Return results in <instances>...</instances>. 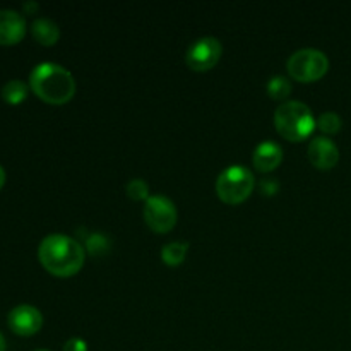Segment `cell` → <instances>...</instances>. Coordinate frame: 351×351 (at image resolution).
Returning <instances> with one entry per match:
<instances>
[{
  "instance_id": "obj_24",
  "label": "cell",
  "mask_w": 351,
  "mask_h": 351,
  "mask_svg": "<svg viewBox=\"0 0 351 351\" xmlns=\"http://www.w3.org/2000/svg\"><path fill=\"white\" fill-rule=\"evenodd\" d=\"M36 351H48V350H36Z\"/></svg>"
},
{
  "instance_id": "obj_5",
  "label": "cell",
  "mask_w": 351,
  "mask_h": 351,
  "mask_svg": "<svg viewBox=\"0 0 351 351\" xmlns=\"http://www.w3.org/2000/svg\"><path fill=\"white\" fill-rule=\"evenodd\" d=\"M288 74L300 82H314L324 77L329 71V58L315 48L297 50L287 62Z\"/></svg>"
},
{
  "instance_id": "obj_16",
  "label": "cell",
  "mask_w": 351,
  "mask_h": 351,
  "mask_svg": "<svg viewBox=\"0 0 351 351\" xmlns=\"http://www.w3.org/2000/svg\"><path fill=\"white\" fill-rule=\"evenodd\" d=\"M127 195H129L132 201H144L146 202L149 199V185L143 180V178H132V180L127 184Z\"/></svg>"
},
{
  "instance_id": "obj_1",
  "label": "cell",
  "mask_w": 351,
  "mask_h": 351,
  "mask_svg": "<svg viewBox=\"0 0 351 351\" xmlns=\"http://www.w3.org/2000/svg\"><path fill=\"white\" fill-rule=\"evenodd\" d=\"M41 266L57 278H71L84 266V247L77 240L62 233H53L41 240L38 247Z\"/></svg>"
},
{
  "instance_id": "obj_15",
  "label": "cell",
  "mask_w": 351,
  "mask_h": 351,
  "mask_svg": "<svg viewBox=\"0 0 351 351\" xmlns=\"http://www.w3.org/2000/svg\"><path fill=\"white\" fill-rule=\"evenodd\" d=\"M291 93V84L287 77L283 75H276V77H271L267 82V95L273 99H285L287 96H290Z\"/></svg>"
},
{
  "instance_id": "obj_14",
  "label": "cell",
  "mask_w": 351,
  "mask_h": 351,
  "mask_svg": "<svg viewBox=\"0 0 351 351\" xmlns=\"http://www.w3.org/2000/svg\"><path fill=\"white\" fill-rule=\"evenodd\" d=\"M27 96V86L26 82L19 81V79H14V81H9L2 88V99L7 101L9 105H19L26 99Z\"/></svg>"
},
{
  "instance_id": "obj_13",
  "label": "cell",
  "mask_w": 351,
  "mask_h": 351,
  "mask_svg": "<svg viewBox=\"0 0 351 351\" xmlns=\"http://www.w3.org/2000/svg\"><path fill=\"white\" fill-rule=\"evenodd\" d=\"M189 243L185 242H170L161 250V259L167 266H180L187 256Z\"/></svg>"
},
{
  "instance_id": "obj_18",
  "label": "cell",
  "mask_w": 351,
  "mask_h": 351,
  "mask_svg": "<svg viewBox=\"0 0 351 351\" xmlns=\"http://www.w3.org/2000/svg\"><path fill=\"white\" fill-rule=\"evenodd\" d=\"M108 239L101 233H93L88 239V243H86V249L93 254V256H99V254H105L108 250Z\"/></svg>"
},
{
  "instance_id": "obj_12",
  "label": "cell",
  "mask_w": 351,
  "mask_h": 351,
  "mask_svg": "<svg viewBox=\"0 0 351 351\" xmlns=\"http://www.w3.org/2000/svg\"><path fill=\"white\" fill-rule=\"evenodd\" d=\"M31 33H33L34 40L43 45V47H51L60 38L58 26L51 19H47V17H40V19L34 21L33 26H31Z\"/></svg>"
},
{
  "instance_id": "obj_22",
  "label": "cell",
  "mask_w": 351,
  "mask_h": 351,
  "mask_svg": "<svg viewBox=\"0 0 351 351\" xmlns=\"http://www.w3.org/2000/svg\"><path fill=\"white\" fill-rule=\"evenodd\" d=\"M7 346H5V339H3L2 332H0V351H5Z\"/></svg>"
},
{
  "instance_id": "obj_20",
  "label": "cell",
  "mask_w": 351,
  "mask_h": 351,
  "mask_svg": "<svg viewBox=\"0 0 351 351\" xmlns=\"http://www.w3.org/2000/svg\"><path fill=\"white\" fill-rule=\"evenodd\" d=\"M261 187H263V191L266 192V194H276L278 191V184L271 180H264L263 184H261Z\"/></svg>"
},
{
  "instance_id": "obj_8",
  "label": "cell",
  "mask_w": 351,
  "mask_h": 351,
  "mask_svg": "<svg viewBox=\"0 0 351 351\" xmlns=\"http://www.w3.org/2000/svg\"><path fill=\"white\" fill-rule=\"evenodd\" d=\"M7 324L14 335L27 338L40 331L43 326V315L33 305H17L9 312Z\"/></svg>"
},
{
  "instance_id": "obj_2",
  "label": "cell",
  "mask_w": 351,
  "mask_h": 351,
  "mask_svg": "<svg viewBox=\"0 0 351 351\" xmlns=\"http://www.w3.org/2000/svg\"><path fill=\"white\" fill-rule=\"evenodd\" d=\"M29 88L50 105H64L75 95V81L71 72L53 62L38 64L29 74Z\"/></svg>"
},
{
  "instance_id": "obj_17",
  "label": "cell",
  "mask_w": 351,
  "mask_h": 351,
  "mask_svg": "<svg viewBox=\"0 0 351 351\" xmlns=\"http://www.w3.org/2000/svg\"><path fill=\"white\" fill-rule=\"evenodd\" d=\"M317 127L324 134H338L341 129V119H339L338 113L326 112L319 117Z\"/></svg>"
},
{
  "instance_id": "obj_21",
  "label": "cell",
  "mask_w": 351,
  "mask_h": 351,
  "mask_svg": "<svg viewBox=\"0 0 351 351\" xmlns=\"http://www.w3.org/2000/svg\"><path fill=\"white\" fill-rule=\"evenodd\" d=\"M5 170H3L2 167H0V191H2V187L5 185Z\"/></svg>"
},
{
  "instance_id": "obj_6",
  "label": "cell",
  "mask_w": 351,
  "mask_h": 351,
  "mask_svg": "<svg viewBox=\"0 0 351 351\" xmlns=\"http://www.w3.org/2000/svg\"><path fill=\"white\" fill-rule=\"evenodd\" d=\"M144 219L154 233H168L177 225L178 213L173 202L165 195H149L144 204Z\"/></svg>"
},
{
  "instance_id": "obj_9",
  "label": "cell",
  "mask_w": 351,
  "mask_h": 351,
  "mask_svg": "<svg viewBox=\"0 0 351 351\" xmlns=\"http://www.w3.org/2000/svg\"><path fill=\"white\" fill-rule=\"evenodd\" d=\"M308 160L319 170H331L339 161V149L329 137H314L308 144Z\"/></svg>"
},
{
  "instance_id": "obj_11",
  "label": "cell",
  "mask_w": 351,
  "mask_h": 351,
  "mask_svg": "<svg viewBox=\"0 0 351 351\" xmlns=\"http://www.w3.org/2000/svg\"><path fill=\"white\" fill-rule=\"evenodd\" d=\"M252 161L256 170L269 173V171L276 170L283 161V149L280 147V144L273 143V141H264L254 151Z\"/></svg>"
},
{
  "instance_id": "obj_3",
  "label": "cell",
  "mask_w": 351,
  "mask_h": 351,
  "mask_svg": "<svg viewBox=\"0 0 351 351\" xmlns=\"http://www.w3.org/2000/svg\"><path fill=\"white\" fill-rule=\"evenodd\" d=\"M315 125L317 122L311 108L302 101H287L274 112V127L285 139L291 143H300L311 137Z\"/></svg>"
},
{
  "instance_id": "obj_7",
  "label": "cell",
  "mask_w": 351,
  "mask_h": 351,
  "mask_svg": "<svg viewBox=\"0 0 351 351\" xmlns=\"http://www.w3.org/2000/svg\"><path fill=\"white\" fill-rule=\"evenodd\" d=\"M223 53V47L219 40L213 36H204L195 40L187 50V65L192 71L206 72L215 67Z\"/></svg>"
},
{
  "instance_id": "obj_23",
  "label": "cell",
  "mask_w": 351,
  "mask_h": 351,
  "mask_svg": "<svg viewBox=\"0 0 351 351\" xmlns=\"http://www.w3.org/2000/svg\"><path fill=\"white\" fill-rule=\"evenodd\" d=\"M36 3H24V10H26V12H27V10H34V9H36Z\"/></svg>"
},
{
  "instance_id": "obj_19",
  "label": "cell",
  "mask_w": 351,
  "mask_h": 351,
  "mask_svg": "<svg viewBox=\"0 0 351 351\" xmlns=\"http://www.w3.org/2000/svg\"><path fill=\"white\" fill-rule=\"evenodd\" d=\"M62 351H88V345H86L84 339L81 338H72L69 339L64 345V350Z\"/></svg>"
},
{
  "instance_id": "obj_4",
  "label": "cell",
  "mask_w": 351,
  "mask_h": 351,
  "mask_svg": "<svg viewBox=\"0 0 351 351\" xmlns=\"http://www.w3.org/2000/svg\"><path fill=\"white\" fill-rule=\"evenodd\" d=\"M254 187H256V178H254L252 171L247 168L239 167H228L219 173L218 180H216V194L226 204H242L245 199L250 197Z\"/></svg>"
},
{
  "instance_id": "obj_10",
  "label": "cell",
  "mask_w": 351,
  "mask_h": 351,
  "mask_svg": "<svg viewBox=\"0 0 351 351\" xmlns=\"http://www.w3.org/2000/svg\"><path fill=\"white\" fill-rule=\"evenodd\" d=\"M26 34V19L23 14L10 9H0V45L10 47L19 43Z\"/></svg>"
}]
</instances>
